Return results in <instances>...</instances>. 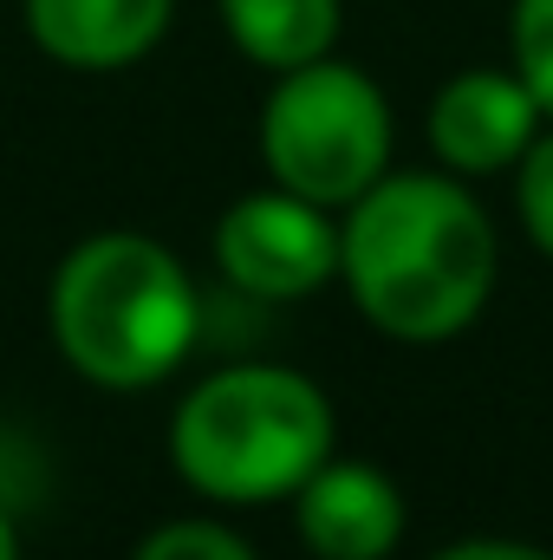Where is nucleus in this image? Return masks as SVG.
Returning <instances> with one entry per match:
<instances>
[{"mask_svg": "<svg viewBox=\"0 0 553 560\" xmlns=\"http://www.w3.org/2000/svg\"><path fill=\"white\" fill-rule=\"evenodd\" d=\"M339 275L378 332L430 346L482 313L495 229L449 176H378L339 229Z\"/></svg>", "mask_w": 553, "mask_h": 560, "instance_id": "f257e3e1", "label": "nucleus"}, {"mask_svg": "<svg viewBox=\"0 0 553 560\" xmlns=\"http://www.w3.org/2000/svg\"><path fill=\"white\" fill-rule=\"evenodd\" d=\"M196 287L183 261L143 235H98L72 248L52 280V339L59 352L111 392L156 385L196 346Z\"/></svg>", "mask_w": 553, "mask_h": 560, "instance_id": "f03ea898", "label": "nucleus"}, {"mask_svg": "<svg viewBox=\"0 0 553 560\" xmlns=\"http://www.w3.org/2000/svg\"><path fill=\"white\" fill-rule=\"evenodd\" d=\"M169 450L189 489L215 502H274L326 463L332 405L286 365H235L183 398Z\"/></svg>", "mask_w": 553, "mask_h": 560, "instance_id": "7ed1b4c3", "label": "nucleus"}, {"mask_svg": "<svg viewBox=\"0 0 553 560\" xmlns=\"http://www.w3.org/2000/svg\"><path fill=\"white\" fill-rule=\"evenodd\" d=\"M261 156L280 189L319 209L358 202L391 163V105L358 66H293L261 112Z\"/></svg>", "mask_w": 553, "mask_h": 560, "instance_id": "20e7f679", "label": "nucleus"}, {"mask_svg": "<svg viewBox=\"0 0 553 560\" xmlns=\"http://www.w3.org/2000/svg\"><path fill=\"white\" fill-rule=\"evenodd\" d=\"M215 255L235 287H248L261 300H299L339 275V229L319 215V202L274 189V196H248L222 215Z\"/></svg>", "mask_w": 553, "mask_h": 560, "instance_id": "39448f33", "label": "nucleus"}, {"mask_svg": "<svg viewBox=\"0 0 553 560\" xmlns=\"http://www.w3.org/2000/svg\"><path fill=\"white\" fill-rule=\"evenodd\" d=\"M534 125H541V105L508 72H462L430 105V143H436V156L449 170H469V176L521 163L528 143H534Z\"/></svg>", "mask_w": 553, "mask_h": 560, "instance_id": "423d86ee", "label": "nucleus"}, {"mask_svg": "<svg viewBox=\"0 0 553 560\" xmlns=\"http://www.w3.org/2000/svg\"><path fill=\"white\" fill-rule=\"evenodd\" d=\"M293 495L299 535L319 560H385L404 535V495L372 463H319Z\"/></svg>", "mask_w": 553, "mask_h": 560, "instance_id": "0eeeda50", "label": "nucleus"}, {"mask_svg": "<svg viewBox=\"0 0 553 560\" xmlns=\"http://www.w3.org/2000/svg\"><path fill=\"white\" fill-rule=\"evenodd\" d=\"M26 26L52 59L79 72H111L163 39L169 0H26Z\"/></svg>", "mask_w": 553, "mask_h": 560, "instance_id": "6e6552de", "label": "nucleus"}, {"mask_svg": "<svg viewBox=\"0 0 553 560\" xmlns=\"http://www.w3.org/2000/svg\"><path fill=\"white\" fill-rule=\"evenodd\" d=\"M222 20L235 46L274 72L326 59V46L339 39V0H222Z\"/></svg>", "mask_w": 553, "mask_h": 560, "instance_id": "1a4fd4ad", "label": "nucleus"}, {"mask_svg": "<svg viewBox=\"0 0 553 560\" xmlns=\"http://www.w3.org/2000/svg\"><path fill=\"white\" fill-rule=\"evenodd\" d=\"M515 79L553 118V0H515Z\"/></svg>", "mask_w": 553, "mask_h": 560, "instance_id": "9d476101", "label": "nucleus"}, {"mask_svg": "<svg viewBox=\"0 0 553 560\" xmlns=\"http://www.w3.org/2000/svg\"><path fill=\"white\" fill-rule=\"evenodd\" d=\"M138 560H255V555L215 522H169L138 548Z\"/></svg>", "mask_w": 553, "mask_h": 560, "instance_id": "9b49d317", "label": "nucleus"}, {"mask_svg": "<svg viewBox=\"0 0 553 560\" xmlns=\"http://www.w3.org/2000/svg\"><path fill=\"white\" fill-rule=\"evenodd\" d=\"M521 222L553 255V138L528 143V156H521Z\"/></svg>", "mask_w": 553, "mask_h": 560, "instance_id": "f8f14e48", "label": "nucleus"}, {"mask_svg": "<svg viewBox=\"0 0 553 560\" xmlns=\"http://www.w3.org/2000/svg\"><path fill=\"white\" fill-rule=\"evenodd\" d=\"M436 560H553L541 548H515V541H462V548H449V555Z\"/></svg>", "mask_w": 553, "mask_h": 560, "instance_id": "ddd939ff", "label": "nucleus"}, {"mask_svg": "<svg viewBox=\"0 0 553 560\" xmlns=\"http://www.w3.org/2000/svg\"><path fill=\"white\" fill-rule=\"evenodd\" d=\"M0 560H20V541H13V522H7V509H0Z\"/></svg>", "mask_w": 553, "mask_h": 560, "instance_id": "4468645a", "label": "nucleus"}]
</instances>
